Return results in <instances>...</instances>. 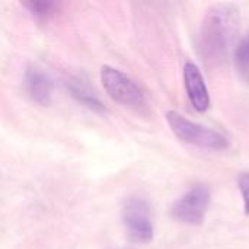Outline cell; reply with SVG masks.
Masks as SVG:
<instances>
[{"label":"cell","instance_id":"obj_6","mask_svg":"<svg viewBox=\"0 0 249 249\" xmlns=\"http://www.w3.org/2000/svg\"><path fill=\"white\" fill-rule=\"evenodd\" d=\"M184 86L194 109L206 112L210 107V95L200 69L193 61L184 64Z\"/></svg>","mask_w":249,"mask_h":249},{"label":"cell","instance_id":"obj_3","mask_svg":"<svg viewBox=\"0 0 249 249\" xmlns=\"http://www.w3.org/2000/svg\"><path fill=\"white\" fill-rule=\"evenodd\" d=\"M101 80L104 89L115 102L130 108H140L144 105L143 90L123 71L111 66H104L101 69Z\"/></svg>","mask_w":249,"mask_h":249},{"label":"cell","instance_id":"obj_7","mask_svg":"<svg viewBox=\"0 0 249 249\" xmlns=\"http://www.w3.org/2000/svg\"><path fill=\"white\" fill-rule=\"evenodd\" d=\"M25 88L31 98L41 104V105H48L51 101V80L50 77L39 69H28L25 74Z\"/></svg>","mask_w":249,"mask_h":249},{"label":"cell","instance_id":"obj_4","mask_svg":"<svg viewBox=\"0 0 249 249\" xmlns=\"http://www.w3.org/2000/svg\"><path fill=\"white\" fill-rule=\"evenodd\" d=\"M212 200L206 185H194L171 207L172 219L185 225H201Z\"/></svg>","mask_w":249,"mask_h":249},{"label":"cell","instance_id":"obj_1","mask_svg":"<svg viewBox=\"0 0 249 249\" xmlns=\"http://www.w3.org/2000/svg\"><path fill=\"white\" fill-rule=\"evenodd\" d=\"M238 20V10L233 4L220 3L207 10L201 25V50L209 60L216 63L225 58Z\"/></svg>","mask_w":249,"mask_h":249},{"label":"cell","instance_id":"obj_5","mask_svg":"<svg viewBox=\"0 0 249 249\" xmlns=\"http://www.w3.org/2000/svg\"><path fill=\"white\" fill-rule=\"evenodd\" d=\"M123 220L127 233L133 242L149 244L153 239V225L150 219V209L144 200L131 198L124 204Z\"/></svg>","mask_w":249,"mask_h":249},{"label":"cell","instance_id":"obj_2","mask_svg":"<svg viewBox=\"0 0 249 249\" xmlns=\"http://www.w3.org/2000/svg\"><path fill=\"white\" fill-rule=\"evenodd\" d=\"M166 121L172 133L184 143L213 150H223L229 146V140L223 134L194 121H190L177 111H168Z\"/></svg>","mask_w":249,"mask_h":249},{"label":"cell","instance_id":"obj_9","mask_svg":"<svg viewBox=\"0 0 249 249\" xmlns=\"http://www.w3.org/2000/svg\"><path fill=\"white\" fill-rule=\"evenodd\" d=\"M235 64L241 77L249 85V34L241 39L235 50Z\"/></svg>","mask_w":249,"mask_h":249},{"label":"cell","instance_id":"obj_8","mask_svg":"<svg viewBox=\"0 0 249 249\" xmlns=\"http://www.w3.org/2000/svg\"><path fill=\"white\" fill-rule=\"evenodd\" d=\"M69 89H70V92H71V95L79 101V102H82L83 105H86L88 108H90V109H93V111H104V105H102V102L85 86V85H82V83H79V82H71L70 85H69Z\"/></svg>","mask_w":249,"mask_h":249},{"label":"cell","instance_id":"obj_10","mask_svg":"<svg viewBox=\"0 0 249 249\" xmlns=\"http://www.w3.org/2000/svg\"><path fill=\"white\" fill-rule=\"evenodd\" d=\"M25 6L36 18H47L55 10V3L53 1H29L25 3Z\"/></svg>","mask_w":249,"mask_h":249},{"label":"cell","instance_id":"obj_11","mask_svg":"<svg viewBox=\"0 0 249 249\" xmlns=\"http://www.w3.org/2000/svg\"><path fill=\"white\" fill-rule=\"evenodd\" d=\"M238 185H239V191L242 194L245 214L249 216V172L241 174V177L238 179Z\"/></svg>","mask_w":249,"mask_h":249}]
</instances>
